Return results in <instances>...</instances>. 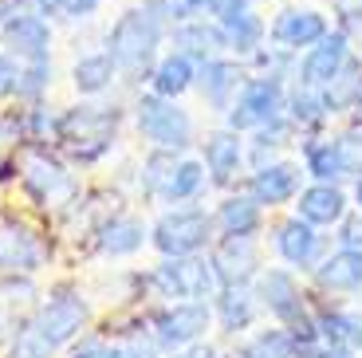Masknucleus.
Wrapping results in <instances>:
<instances>
[{"label":"nucleus","mask_w":362,"mask_h":358,"mask_svg":"<svg viewBox=\"0 0 362 358\" xmlns=\"http://www.w3.org/2000/svg\"><path fill=\"white\" fill-rule=\"evenodd\" d=\"M90 327V304L75 287H55L52 296L16 323L4 358H55Z\"/></svg>","instance_id":"obj_1"},{"label":"nucleus","mask_w":362,"mask_h":358,"mask_svg":"<svg viewBox=\"0 0 362 358\" xmlns=\"http://www.w3.org/2000/svg\"><path fill=\"white\" fill-rule=\"evenodd\" d=\"M177 24L165 0H146L142 8H127L110 24L107 32V52L118 63V75L138 79L158 63V47Z\"/></svg>","instance_id":"obj_2"},{"label":"nucleus","mask_w":362,"mask_h":358,"mask_svg":"<svg viewBox=\"0 0 362 358\" xmlns=\"http://www.w3.org/2000/svg\"><path fill=\"white\" fill-rule=\"evenodd\" d=\"M122 107H103V103H79V107L59 110V138L55 146L64 150L71 166H95L118 142L122 130Z\"/></svg>","instance_id":"obj_3"},{"label":"nucleus","mask_w":362,"mask_h":358,"mask_svg":"<svg viewBox=\"0 0 362 358\" xmlns=\"http://www.w3.org/2000/svg\"><path fill=\"white\" fill-rule=\"evenodd\" d=\"M256 299H260V307L280 323V327H288V331L296 335L299 347L311 350V347L323 342L315 331V315L308 311L303 291H299L296 276H291L288 268H260V276H256Z\"/></svg>","instance_id":"obj_4"},{"label":"nucleus","mask_w":362,"mask_h":358,"mask_svg":"<svg viewBox=\"0 0 362 358\" xmlns=\"http://www.w3.org/2000/svg\"><path fill=\"white\" fill-rule=\"evenodd\" d=\"M20 189L36 209L75 205L83 197L75 173L67 170V161L55 158L47 146H32V142L24 146V158H20Z\"/></svg>","instance_id":"obj_5"},{"label":"nucleus","mask_w":362,"mask_h":358,"mask_svg":"<svg viewBox=\"0 0 362 358\" xmlns=\"http://www.w3.org/2000/svg\"><path fill=\"white\" fill-rule=\"evenodd\" d=\"M134 126H138V134L154 146V150L181 154V150H189L193 138H197V122H193L189 110L177 107V99H165V95H154V91L138 95Z\"/></svg>","instance_id":"obj_6"},{"label":"nucleus","mask_w":362,"mask_h":358,"mask_svg":"<svg viewBox=\"0 0 362 358\" xmlns=\"http://www.w3.org/2000/svg\"><path fill=\"white\" fill-rule=\"evenodd\" d=\"M150 287H154L162 299H213L217 296V268H213V260L205 256H162L158 268H150Z\"/></svg>","instance_id":"obj_7"},{"label":"nucleus","mask_w":362,"mask_h":358,"mask_svg":"<svg viewBox=\"0 0 362 358\" xmlns=\"http://www.w3.org/2000/svg\"><path fill=\"white\" fill-rule=\"evenodd\" d=\"M213 229L217 221L205 213V209L193 205H177L165 209L154 224H150V244H154L162 256H193L213 241Z\"/></svg>","instance_id":"obj_8"},{"label":"nucleus","mask_w":362,"mask_h":358,"mask_svg":"<svg viewBox=\"0 0 362 358\" xmlns=\"http://www.w3.org/2000/svg\"><path fill=\"white\" fill-rule=\"evenodd\" d=\"M213 323V307L205 299H173V304L158 307L154 319H150V335L158 339V347L170 354V350H181L189 342H201Z\"/></svg>","instance_id":"obj_9"},{"label":"nucleus","mask_w":362,"mask_h":358,"mask_svg":"<svg viewBox=\"0 0 362 358\" xmlns=\"http://www.w3.org/2000/svg\"><path fill=\"white\" fill-rule=\"evenodd\" d=\"M288 99H284V79H272V75H256L245 79V87L236 91L233 107L225 110V126L228 130H256V126L280 118Z\"/></svg>","instance_id":"obj_10"},{"label":"nucleus","mask_w":362,"mask_h":358,"mask_svg":"<svg viewBox=\"0 0 362 358\" xmlns=\"http://www.w3.org/2000/svg\"><path fill=\"white\" fill-rule=\"evenodd\" d=\"M52 260L47 241L20 216H0V276H32Z\"/></svg>","instance_id":"obj_11"},{"label":"nucleus","mask_w":362,"mask_h":358,"mask_svg":"<svg viewBox=\"0 0 362 358\" xmlns=\"http://www.w3.org/2000/svg\"><path fill=\"white\" fill-rule=\"evenodd\" d=\"M150 244V224L134 213H110L95 229V252L107 260H127Z\"/></svg>","instance_id":"obj_12"},{"label":"nucleus","mask_w":362,"mask_h":358,"mask_svg":"<svg viewBox=\"0 0 362 358\" xmlns=\"http://www.w3.org/2000/svg\"><path fill=\"white\" fill-rule=\"evenodd\" d=\"M351 59V40L346 32H327L319 44H311L299 59V87H319L323 91L327 83L343 71V63Z\"/></svg>","instance_id":"obj_13"},{"label":"nucleus","mask_w":362,"mask_h":358,"mask_svg":"<svg viewBox=\"0 0 362 358\" xmlns=\"http://www.w3.org/2000/svg\"><path fill=\"white\" fill-rule=\"evenodd\" d=\"M0 40L16 59H40V55H52V24L40 16L36 8L24 12L16 8L4 24H0Z\"/></svg>","instance_id":"obj_14"},{"label":"nucleus","mask_w":362,"mask_h":358,"mask_svg":"<svg viewBox=\"0 0 362 358\" xmlns=\"http://www.w3.org/2000/svg\"><path fill=\"white\" fill-rule=\"evenodd\" d=\"M209 260H213L221 284H252L260 276V244H256V236H221Z\"/></svg>","instance_id":"obj_15"},{"label":"nucleus","mask_w":362,"mask_h":358,"mask_svg":"<svg viewBox=\"0 0 362 358\" xmlns=\"http://www.w3.org/2000/svg\"><path fill=\"white\" fill-rule=\"evenodd\" d=\"M272 244H276V256H280L288 268H311L319 260V252H323L319 229L311 221H303V216H288V221L276 224Z\"/></svg>","instance_id":"obj_16"},{"label":"nucleus","mask_w":362,"mask_h":358,"mask_svg":"<svg viewBox=\"0 0 362 358\" xmlns=\"http://www.w3.org/2000/svg\"><path fill=\"white\" fill-rule=\"evenodd\" d=\"M358 170V154L343 142V138H315L303 146V173L315 181H343Z\"/></svg>","instance_id":"obj_17"},{"label":"nucleus","mask_w":362,"mask_h":358,"mask_svg":"<svg viewBox=\"0 0 362 358\" xmlns=\"http://www.w3.org/2000/svg\"><path fill=\"white\" fill-rule=\"evenodd\" d=\"M299 166L296 161H264L256 166L252 178H248V193L260 201L264 209H276V205H288V201L299 197Z\"/></svg>","instance_id":"obj_18"},{"label":"nucleus","mask_w":362,"mask_h":358,"mask_svg":"<svg viewBox=\"0 0 362 358\" xmlns=\"http://www.w3.org/2000/svg\"><path fill=\"white\" fill-rule=\"evenodd\" d=\"M201 161H205V173H209V185H233V178L240 173V166H245V142H240V134L236 130H213V134L205 138V146H201Z\"/></svg>","instance_id":"obj_19"},{"label":"nucleus","mask_w":362,"mask_h":358,"mask_svg":"<svg viewBox=\"0 0 362 358\" xmlns=\"http://www.w3.org/2000/svg\"><path fill=\"white\" fill-rule=\"evenodd\" d=\"M296 216L311 221L315 229H335L346 221V193L335 181H315V185L299 189L296 197Z\"/></svg>","instance_id":"obj_20"},{"label":"nucleus","mask_w":362,"mask_h":358,"mask_svg":"<svg viewBox=\"0 0 362 358\" xmlns=\"http://www.w3.org/2000/svg\"><path fill=\"white\" fill-rule=\"evenodd\" d=\"M268 36L284 52H299V47H311L327 36V20L315 8H284L280 16L272 20Z\"/></svg>","instance_id":"obj_21"},{"label":"nucleus","mask_w":362,"mask_h":358,"mask_svg":"<svg viewBox=\"0 0 362 358\" xmlns=\"http://www.w3.org/2000/svg\"><path fill=\"white\" fill-rule=\"evenodd\" d=\"M193 87L201 91V99L213 110H228L236 99V91L245 87V71H240L233 59L213 55V59L197 63V83H193Z\"/></svg>","instance_id":"obj_22"},{"label":"nucleus","mask_w":362,"mask_h":358,"mask_svg":"<svg viewBox=\"0 0 362 358\" xmlns=\"http://www.w3.org/2000/svg\"><path fill=\"white\" fill-rule=\"evenodd\" d=\"M170 40H173V52H185L189 59L205 63L213 59V55L225 52V32H221V24L213 20L209 24L205 16H189V20H177V24L170 28Z\"/></svg>","instance_id":"obj_23"},{"label":"nucleus","mask_w":362,"mask_h":358,"mask_svg":"<svg viewBox=\"0 0 362 358\" xmlns=\"http://www.w3.org/2000/svg\"><path fill=\"white\" fill-rule=\"evenodd\" d=\"M256 311H260V299H256V287L248 284H221L213 296V315L225 335L248 331L256 323Z\"/></svg>","instance_id":"obj_24"},{"label":"nucleus","mask_w":362,"mask_h":358,"mask_svg":"<svg viewBox=\"0 0 362 358\" xmlns=\"http://www.w3.org/2000/svg\"><path fill=\"white\" fill-rule=\"evenodd\" d=\"M315 284L323 291H362V248L358 244H343L327 260H319Z\"/></svg>","instance_id":"obj_25"},{"label":"nucleus","mask_w":362,"mask_h":358,"mask_svg":"<svg viewBox=\"0 0 362 358\" xmlns=\"http://www.w3.org/2000/svg\"><path fill=\"white\" fill-rule=\"evenodd\" d=\"M193 83H197V59H189L185 52H165L150 67V91L165 99H181L185 91H193Z\"/></svg>","instance_id":"obj_26"},{"label":"nucleus","mask_w":362,"mask_h":358,"mask_svg":"<svg viewBox=\"0 0 362 358\" xmlns=\"http://www.w3.org/2000/svg\"><path fill=\"white\" fill-rule=\"evenodd\" d=\"M217 229L225 236H256L264 224V205L252 197V193H228L217 205Z\"/></svg>","instance_id":"obj_27"},{"label":"nucleus","mask_w":362,"mask_h":358,"mask_svg":"<svg viewBox=\"0 0 362 358\" xmlns=\"http://www.w3.org/2000/svg\"><path fill=\"white\" fill-rule=\"evenodd\" d=\"M71 83H75V91H79V95L99 99V95H107V91L118 83V63L110 59L107 47H103V52H87V55H79V59H75Z\"/></svg>","instance_id":"obj_28"},{"label":"nucleus","mask_w":362,"mask_h":358,"mask_svg":"<svg viewBox=\"0 0 362 358\" xmlns=\"http://www.w3.org/2000/svg\"><path fill=\"white\" fill-rule=\"evenodd\" d=\"M205 185H209L205 161L201 158H177V166H173L170 181L162 185L158 201H165V205H189V201H197L201 193H205Z\"/></svg>","instance_id":"obj_29"},{"label":"nucleus","mask_w":362,"mask_h":358,"mask_svg":"<svg viewBox=\"0 0 362 358\" xmlns=\"http://www.w3.org/2000/svg\"><path fill=\"white\" fill-rule=\"evenodd\" d=\"M217 24H221V32H225L228 52H236V55H256L260 52L264 20L256 16V8H245V12H236V16H225V20H217Z\"/></svg>","instance_id":"obj_30"},{"label":"nucleus","mask_w":362,"mask_h":358,"mask_svg":"<svg viewBox=\"0 0 362 358\" xmlns=\"http://www.w3.org/2000/svg\"><path fill=\"white\" fill-rule=\"evenodd\" d=\"M291 134H296V122H291L288 115L256 126V130H252V146H248L252 170H256V166H264V161H276V154H280L284 146H291Z\"/></svg>","instance_id":"obj_31"},{"label":"nucleus","mask_w":362,"mask_h":358,"mask_svg":"<svg viewBox=\"0 0 362 358\" xmlns=\"http://www.w3.org/2000/svg\"><path fill=\"white\" fill-rule=\"evenodd\" d=\"M52 55H40V59H20V75H16V95L24 107H32V103H44V95L52 91Z\"/></svg>","instance_id":"obj_32"},{"label":"nucleus","mask_w":362,"mask_h":358,"mask_svg":"<svg viewBox=\"0 0 362 358\" xmlns=\"http://www.w3.org/2000/svg\"><path fill=\"white\" fill-rule=\"evenodd\" d=\"M362 95V63L358 59H346L343 71L323 87V99H327V110L331 115H343V110H354Z\"/></svg>","instance_id":"obj_33"},{"label":"nucleus","mask_w":362,"mask_h":358,"mask_svg":"<svg viewBox=\"0 0 362 358\" xmlns=\"http://www.w3.org/2000/svg\"><path fill=\"white\" fill-rule=\"evenodd\" d=\"M311 350H315V347H311ZM311 350L299 347L296 335H291L288 327H272V331L256 335V339L240 350V358H308Z\"/></svg>","instance_id":"obj_34"},{"label":"nucleus","mask_w":362,"mask_h":358,"mask_svg":"<svg viewBox=\"0 0 362 358\" xmlns=\"http://www.w3.org/2000/svg\"><path fill=\"white\" fill-rule=\"evenodd\" d=\"M288 118L296 126H323L327 118H331V110H327V99L319 87H299L296 95L288 99Z\"/></svg>","instance_id":"obj_35"},{"label":"nucleus","mask_w":362,"mask_h":358,"mask_svg":"<svg viewBox=\"0 0 362 358\" xmlns=\"http://www.w3.org/2000/svg\"><path fill=\"white\" fill-rule=\"evenodd\" d=\"M110 358H162V347L150 335V327H130V331H115Z\"/></svg>","instance_id":"obj_36"},{"label":"nucleus","mask_w":362,"mask_h":358,"mask_svg":"<svg viewBox=\"0 0 362 358\" xmlns=\"http://www.w3.org/2000/svg\"><path fill=\"white\" fill-rule=\"evenodd\" d=\"M173 166H177V154L154 150V146H150V154H146V161H142V193L146 197H158V193H162V185L170 181Z\"/></svg>","instance_id":"obj_37"},{"label":"nucleus","mask_w":362,"mask_h":358,"mask_svg":"<svg viewBox=\"0 0 362 358\" xmlns=\"http://www.w3.org/2000/svg\"><path fill=\"white\" fill-rule=\"evenodd\" d=\"M315 331L323 342H354V331H358V319L346 311H319L315 315Z\"/></svg>","instance_id":"obj_38"},{"label":"nucleus","mask_w":362,"mask_h":358,"mask_svg":"<svg viewBox=\"0 0 362 358\" xmlns=\"http://www.w3.org/2000/svg\"><path fill=\"white\" fill-rule=\"evenodd\" d=\"M28 146V122L24 110H0V150L16 154Z\"/></svg>","instance_id":"obj_39"},{"label":"nucleus","mask_w":362,"mask_h":358,"mask_svg":"<svg viewBox=\"0 0 362 358\" xmlns=\"http://www.w3.org/2000/svg\"><path fill=\"white\" fill-rule=\"evenodd\" d=\"M67 358H110V342H103L99 335H79L67 347Z\"/></svg>","instance_id":"obj_40"},{"label":"nucleus","mask_w":362,"mask_h":358,"mask_svg":"<svg viewBox=\"0 0 362 358\" xmlns=\"http://www.w3.org/2000/svg\"><path fill=\"white\" fill-rule=\"evenodd\" d=\"M16 75H20V59L8 52V47H0V99H12Z\"/></svg>","instance_id":"obj_41"},{"label":"nucleus","mask_w":362,"mask_h":358,"mask_svg":"<svg viewBox=\"0 0 362 358\" xmlns=\"http://www.w3.org/2000/svg\"><path fill=\"white\" fill-rule=\"evenodd\" d=\"M173 12V20H189V16H201V12H213V0H165Z\"/></svg>","instance_id":"obj_42"},{"label":"nucleus","mask_w":362,"mask_h":358,"mask_svg":"<svg viewBox=\"0 0 362 358\" xmlns=\"http://www.w3.org/2000/svg\"><path fill=\"white\" fill-rule=\"evenodd\" d=\"M99 8H103V0H67V4H64V16H67V20H90Z\"/></svg>","instance_id":"obj_43"},{"label":"nucleus","mask_w":362,"mask_h":358,"mask_svg":"<svg viewBox=\"0 0 362 358\" xmlns=\"http://www.w3.org/2000/svg\"><path fill=\"white\" fill-rule=\"evenodd\" d=\"M308 358H358V354H354L351 342H319Z\"/></svg>","instance_id":"obj_44"},{"label":"nucleus","mask_w":362,"mask_h":358,"mask_svg":"<svg viewBox=\"0 0 362 358\" xmlns=\"http://www.w3.org/2000/svg\"><path fill=\"white\" fill-rule=\"evenodd\" d=\"M165 358H217V347L213 342H189V347H181V350H170Z\"/></svg>","instance_id":"obj_45"},{"label":"nucleus","mask_w":362,"mask_h":358,"mask_svg":"<svg viewBox=\"0 0 362 358\" xmlns=\"http://www.w3.org/2000/svg\"><path fill=\"white\" fill-rule=\"evenodd\" d=\"M335 12L351 24V20H362V0H335Z\"/></svg>","instance_id":"obj_46"},{"label":"nucleus","mask_w":362,"mask_h":358,"mask_svg":"<svg viewBox=\"0 0 362 358\" xmlns=\"http://www.w3.org/2000/svg\"><path fill=\"white\" fill-rule=\"evenodd\" d=\"M28 4H32V8L40 12V16H59L67 0H28Z\"/></svg>","instance_id":"obj_47"},{"label":"nucleus","mask_w":362,"mask_h":358,"mask_svg":"<svg viewBox=\"0 0 362 358\" xmlns=\"http://www.w3.org/2000/svg\"><path fill=\"white\" fill-rule=\"evenodd\" d=\"M354 205H358V213H362V173H358V181H354Z\"/></svg>","instance_id":"obj_48"},{"label":"nucleus","mask_w":362,"mask_h":358,"mask_svg":"<svg viewBox=\"0 0 362 358\" xmlns=\"http://www.w3.org/2000/svg\"><path fill=\"white\" fill-rule=\"evenodd\" d=\"M351 347H354V354L362 358V323H358V331H354V342H351Z\"/></svg>","instance_id":"obj_49"},{"label":"nucleus","mask_w":362,"mask_h":358,"mask_svg":"<svg viewBox=\"0 0 362 358\" xmlns=\"http://www.w3.org/2000/svg\"><path fill=\"white\" fill-rule=\"evenodd\" d=\"M354 115H358V118H362V95H358V103H354Z\"/></svg>","instance_id":"obj_50"},{"label":"nucleus","mask_w":362,"mask_h":358,"mask_svg":"<svg viewBox=\"0 0 362 358\" xmlns=\"http://www.w3.org/2000/svg\"><path fill=\"white\" fill-rule=\"evenodd\" d=\"M16 4H24V0H16Z\"/></svg>","instance_id":"obj_51"}]
</instances>
